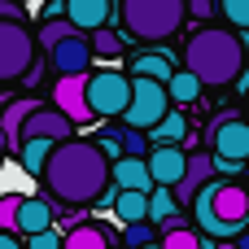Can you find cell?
<instances>
[{"label": "cell", "mask_w": 249, "mask_h": 249, "mask_svg": "<svg viewBox=\"0 0 249 249\" xmlns=\"http://www.w3.org/2000/svg\"><path fill=\"white\" fill-rule=\"evenodd\" d=\"M241 44H245V61H249V31H245V35H241Z\"/></svg>", "instance_id": "obj_32"}, {"label": "cell", "mask_w": 249, "mask_h": 249, "mask_svg": "<svg viewBox=\"0 0 249 249\" xmlns=\"http://www.w3.org/2000/svg\"><path fill=\"white\" fill-rule=\"evenodd\" d=\"M153 236H158V232H153V223H136V228H123V245H131V249H149V245H158Z\"/></svg>", "instance_id": "obj_26"}, {"label": "cell", "mask_w": 249, "mask_h": 249, "mask_svg": "<svg viewBox=\"0 0 249 249\" xmlns=\"http://www.w3.org/2000/svg\"><path fill=\"white\" fill-rule=\"evenodd\" d=\"M245 123H249V96H245Z\"/></svg>", "instance_id": "obj_35"}, {"label": "cell", "mask_w": 249, "mask_h": 249, "mask_svg": "<svg viewBox=\"0 0 249 249\" xmlns=\"http://www.w3.org/2000/svg\"><path fill=\"white\" fill-rule=\"evenodd\" d=\"M184 70L197 74L201 88H228L249 70L245 44L241 35L223 31V26H201L184 39Z\"/></svg>", "instance_id": "obj_2"}, {"label": "cell", "mask_w": 249, "mask_h": 249, "mask_svg": "<svg viewBox=\"0 0 249 249\" xmlns=\"http://www.w3.org/2000/svg\"><path fill=\"white\" fill-rule=\"evenodd\" d=\"M88 44H92V57H105V61L127 53V35H118V31H96V35H88Z\"/></svg>", "instance_id": "obj_21"}, {"label": "cell", "mask_w": 249, "mask_h": 249, "mask_svg": "<svg viewBox=\"0 0 249 249\" xmlns=\"http://www.w3.org/2000/svg\"><path fill=\"white\" fill-rule=\"evenodd\" d=\"M171 105H193L197 96H201V83H197V74H188V70H179L175 79H171Z\"/></svg>", "instance_id": "obj_23"}, {"label": "cell", "mask_w": 249, "mask_h": 249, "mask_svg": "<svg viewBox=\"0 0 249 249\" xmlns=\"http://www.w3.org/2000/svg\"><path fill=\"white\" fill-rule=\"evenodd\" d=\"M210 140V153H214V166L223 175H236L241 166H249V123L236 114H219L206 131Z\"/></svg>", "instance_id": "obj_5"}, {"label": "cell", "mask_w": 249, "mask_h": 249, "mask_svg": "<svg viewBox=\"0 0 249 249\" xmlns=\"http://www.w3.org/2000/svg\"><path fill=\"white\" fill-rule=\"evenodd\" d=\"M241 249H249V232H245V236H241Z\"/></svg>", "instance_id": "obj_33"}, {"label": "cell", "mask_w": 249, "mask_h": 249, "mask_svg": "<svg viewBox=\"0 0 249 249\" xmlns=\"http://www.w3.org/2000/svg\"><path fill=\"white\" fill-rule=\"evenodd\" d=\"M53 153H57V144H53V140H26L18 158H22V171H26V175L44 179V171H48V158H53Z\"/></svg>", "instance_id": "obj_19"}, {"label": "cell", "mask_w": 249, "mask_h": 249, "mask_svg": "<svg viewBox=\"0 0 249 249\" xmlns=\"http://www.w3.org/2000/svg\"><path fill=\"white\" fill-rule=\"evenodd\" d=\"M214 249H241V245H232V241H228V245H214Z\"/></svg>", "instance_id": "obj_34"}, {"label": "cell", "mask_w": 249, "mask_h": 249, "mask_svg": "<svg viewBox=\"0 0 249 249\" xmlns=\"http://www.w3.org/2000/svg\"><path fill=\"white\" fill-rule=\"evenodd\" d=\"M35 35L26 22H0V83L35 74Z\"/></svg>", "instance_id": "obj_7"}, {"label": "cell", "mask_w": 249, "mask_h": 249, "mask_svg": "<svg viewBox=\"0 0 249 249\" xmlns=\"http://www.w3.org/2000/svg\"><path fill=\"white\" fill-rule=\"evenodd\" d=\"M61 245H66V236H61L57 228L44 232V236H31V241H26V249H61Z\"/></svg>", "instance_id": "obj_28"}, {"label": "cell", "mask_w": 249, "mask_h": 249, "mask_svg": "<svg viewBox=\"0 0 249 249\" xmlns=\"http://www.w3.org/2000/svg\"><path fill=\"white\" fill-rule=\"evenodd\" d=\"M74 35H79V31L70 26V18H66V22H39V31H35V44H44V48L53 53L57 44H66V39H74Z\"/></svg>", "instance_id": "obj_22"}, {"label": "cell", "mask_w": 249, "mask_h": 249, "mask_svg": "<svg viewBox=\"0 0 249 249\" xmlns=\"http://www.w3.org/2000/svg\"><path fill=\"white\" fill-rule=\"evenodd\" d=\"M48 57H53V70H57V79H70V74H88V61H92V44H88V35H74V39L57 44Z\"/></svg>", "instance_id": "obj_13"}, {"label": "cell", "mask_w": 249, "mask_h": 249, "mask_svg": "<svg viewBox=\"0 0 249 249\" xmlns=\"http://www.w3.org/2000/svg\"><path fill=\"white\" fill-rule=\"evenodd\" d=\"M88 105L96 118H127L131 109V79L123 70H96L88 83Z\"/></svg>", "instance_id": "obj_8"}, {"label": "cell", "mask_w": 249, "mask_h": 249, "mask_svg": "<svg viewBox=\"0 0 249 249\" xmlns=\"http://www.w3.org/2000/svg\"><path fill=\"white\" fill-rule=\"evenodd\" d=\"M118 18H123V35L158 44V39H171L184 26L188 4L184 0H127L118 9Z\"/></svg>", "instance_id": "obj_4"}, {"label": "cell", "mask_w": 249, "mask_h": 249, "mask_svg": "<svg viewBox=\"0 0 249 249\" xmlns=\"http://www.w3.org/2000/svg\"><path fill=\"white\" fill-rule=\"evenodd\" d=\"M114 214H118L123 228L149 223V197L144 193H114Z\"/></svg>", "instance_id": "obj_18"}, {"label": "cell", "mask_w": 249, "mask_h": 249, "mask_svg": "<svg viewBox=\"0 0 249 249\" xmlns=\"http://www.w3.org/2000/svg\"><path fill=\"white\" fill-rule=\"evenodd\" d=\"M193 219L201 223V236L214 245H228L249 232V188L236 179H214L197 201H193Z\"/></svg>", "instance_id": "obj_3"}, {"label": "cell", "mask_w": 249, "mask_h": 249, "mask_svg": "<svg viewBox=\"0 0 249 249\" xmlns=\"http://www.w3.org/2000/svg\"><path fill=\"white\" fill-rule=\"evenodd\" d=\"M70 26L79 35H96V31H109V18H114V4L109 0H70Z\"/></svg>", "instance_id": "obj_12"}, {"label": "cell", "mask_w": 249, "mask_h": 249, "mask_svg": "<svg viewBox=\"0 0 249 249\" xmlns=\"http://www.w3.org/2000/svg\"><path fill=\"white\" fill-rule=\"evenodd\" d=\"M175 74H179V70H175L171 53H140V57H131V79H153V83L171 88Z\"/></svg>", "instance_id": "obj_16"}, {"label": "cell", "mask_w": 249, "mask_h": 249, "mask_svg": "<svg viewBox=\"0 0 249 249\" xmlns=\"http://www.w3.org/2000/svg\"><path fill=\"white\" fill-rule=\"evenodd\" d=\"M0 22H26V9L13 0H0Z\"/></svg>", "instance_id": "obj_29"}, {"label": "cell", "mask_w": 249, "mask_h": 249, "mask_svg": "<svg viewBox=\"0 0 249 249\" xmlns=\"http://www.w3.org/2000/svg\"><path fill=\"white\" fill-rule=\"evenodd\" d=\"M166 114H171V92L162 83H153V79H131V109H127L123 127L153 136Z\"/></svg>", "instance_id": "obj_6"}, {"label": "cell", "mask_w": 249, "mask_h": 249, "mask_svg": "<svg viewBox=\"0 0 249 249\" xmlns=\"http://www.w3.org/2000/svg\"><path fill=\"white\" fill-rule=\"evenodd\" d=\"M18 210H22V197L18 193L0 197V232L4 236H18Z\"/></svg>", "instance_id": "obj_25"}, {"label": "cell", "mask_w": 249, "mask_h": 249, "mask_svg": "<svg viewBox=\"0 0 249 249\" xmlns=\"http://www.w3.org/2000/svg\"><path fill=\"white\" fill-rule=\"evenodd\" d=\"M236 92H241V96H249V70L241 74V79H236Z\"/></svg>", "instance_id": "obj_31"}, {"label": "cell", "mask_w": 249, "mask_h": 249, "mask_svg": "<svg viewBox=\"0 0 249 249\" xmlns=\"http://www.w3.org/2000/svg\"><path fill=\"white\" fill-rule=\"evenodd\" d=\"M88 83H92V74H70V79L53 83V109H61L74 127H88L96 118L92 105H88Z\"/></svg>", "instance_id": "obj_9"}, {"label": "cell", "mask_w": 249, "mask_h": 249, "mask_svg": "<svg viewBox=\"0 0 249 249\" xmlns=\"http://www.w3.org/2000/svg\"><path fill=\"white\" fill-rule=\"evenodd\" d=\"M114 188L118 193H153L158 184H153V175H149V162H140V158H123V162H114Z\"/></svg>", "instance_id": "obj_15"}, {"label": "cell", "mask_w": 249, "mask_h": 249, "mask_svg": "<svg viewBox=\"0 0 249 249\" xmlns=\"http://www.w3.org/2000/svg\"><path fill=\"white\" fill-rule=\"evenodd\" d=\"M158 245H162V249H214V241H206L201 232L184 228V232H171V236H162Z\"/></svg>", "instance_id": "obj_24"}, {"label": "cell", "mask_w": 249, "mask_h": 249, "mask_svg": "<svg viewBox=\"0 0 249 249\" xmlns=\"http://www.w3.org/2000/svg\"><path fill=\"white\" fill-rule=\"evenodd\" d=\"M179 214V201H175V193L171 188H153L149 193V223L153 228H162L166 219H175Z\"/></svg>", "instance_id": "obj_20"}, {"label": "cell", "mask_w": 249, "mask_h": 249, "mask_svg": "<svg viewBox=\"0 0 249 249\" xmlns=\"http://www.w3.org/2000/svg\"><path fill=\"white\" fill-rule=\"evenodd\" d=\"M109 179H114V162H109L92 140L57 144V153L48 158V171H44V188H48L57 201H66V206L101 201Z\"/></svg>", "instance_id": "obj_1"}, {"label": "cell", "mask_w": 249, "mask_h": 249, "mask_svg": "<svg viewBox=\"0 0 249 249\" xmlns=\"http://www.w3.org/2000/svg\"><path fill=\"white\" fill-rule=\"evenodd\" d=\"M149 175L158 188H179L184 175H188V149H153L149 153Z\"/></svg>", "instance_id": "obj_10"}, {"label": "cell", "mask_w": 249, "mask_h": 249, "mask_svg": "<svg viewBox=\"0 0 249 249\" xmlns=\"http://www.w3.org/2000/svg\"><path fill=\"white\" fill-rule=\"evenodd\" d=\"M61 249H118V245H114L109 228H101V223H79V228L66 232V245Z\"/></svg>", "instance_id": "obj_17"}, {"label": "cell", "mask_w": 249, "mask_h": 249, "mask_svg": "<svg viewBox=\"0 0 249 249\" xmlns=\"http://www.w3.org/2000/svg\"><path fill=\"white\" fill-rule=\"evenodd\" d=\"M35 109H39V101H31V96H13L9 101V109L0 114V149L22 153V127H26V118Z\"/></svg>", "instance_id": "obj_11"}, {"label": "cell", "mask_w": 249, "mask_h": 249, "mask_svg": "<svg viewBox=\"0 0 249 249\" xmlns=\"http://www.w3.org/2000/svg\"><path fill=\"white\" fill-rule=\"evenodd\" d=\"M223 18L236 22V31L245 35L249 31V0H228V4H223Z\"/></svg>", "instance_id": "obj_27"}, {"label": "cell", "mask_w": 249, "mask_h": 249, "mask_svg": "<svg viewBox=\"0 0 249 249\" xmlns=\"http://www.w3.org/2000/svg\"><path fill=\"white\" fill-rule=\"evenodd\" d=\"M0 162H4V149H0Z\"/></svg>", "instance_id": "obj_36"}, {"label": "cell", "mask_w": 249, "mask_h": 249, "mask_svg": "<svg viewBox=\"0 0 249 249\" xmlns=\"http://www.w3.org/2000/svg\"><path fill=\"white\" fill-rule=\"evenodd\" d=\"M57 228V210L44 201V197H22V210H18V236H44Z\"/></svg>", "instance_id": "obj_14"}, {"label": "cell", "mask_w": 249, "mask_h": 249, "mask_svg": "<svg viewBox=\"0 0 249 249\" xmlns=\"http://www.w3.org/2000/svg\"><path fill=\"white\" fill-rule=\"evenodd\" d=\"M214 13H219V4H210V0H193L188 4V18H197V22L201 18H214Z\"/></svg>", "instance_id": "obj_30"}]
</instances>
